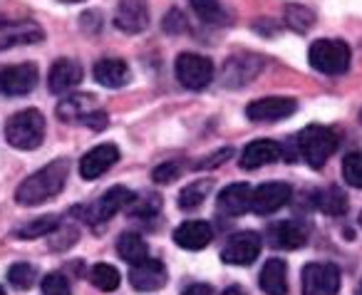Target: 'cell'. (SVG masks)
<instances>
[{"instance_id": "1f68e13d", "label": "cell", "mask_w": 362, "mask_h": 295, "mask_svg": "<svg viewBox=\"0 0 362 295\" xmlns=\"http://www.w3.org/2000/svg\"><path fill=\"white\" fill-rule=\"evenodd\" d=\"M35 278H37V270H35V265H30V263H16L8 270V280H11V285L18 290L33 288Z\"/></svg>"}, {"instance_id": "ac0fdd59", "label": "cell", "mask_w": 362, "mask_h": 295, "mask_svg": "<svg viewBox=\"0 0 362 295\" xmlns=\"http://www.w3.org/2000/svg\"><path fill=\"white\" fill-rule=\"evenodd\" d=\"M214 231L206 221H184L174 231V243L184 250H202L211 243Z\"/></svg>"}, {"instance_id": "52a82bcc", "label": "cell", "mask_w": 362, "mask_h": 295, "mask_svg": "<svg viewBox=\"0 0 362 295\" xmlns=\"http://www.w3.org/2000/svg\"><path fill=\"white\" fill-rule=\"evenodd\" d=\"M303 295H337L340 270L332 263H308L303 268Z\"/></svg>"}, {"instance_id": "e575fe53", "label": "cell", "mask_w": 362, "mask_h": 295, "mask_svg": "<svg viewBox=\"0 0 362 295\" xmlns=\"http://www.w3.org/2000/svg\"><path fill=\"white\" fill-rule=\"evenodd\" d=\"M42 295H70V283L62 273H47L40 283Z\"/></svg>"}, {"instance_id": "cb8c5ba5", "label": "cell", "mask_w": 362, "mask_h": 295, "mask_svg": "<svg viewBox=\"0 0 362 295\" xmlns=\"http://www.w3.org/2000/svg\"><path fill=\"white\" fill-rule=\"evenodd\" d=\"M97 107L92 105L90 95H72L57 105V117L62 122H85L90 112H95Z\"/></svg>"}, {"instance_id": "9a60e30c", "label": "cell", "mask_w": 362, "mask_h": 295, "mask_svg": "<svg viewBox=\"0 0 362 295\" xmlns=\"http://www.w3.org/2000/svg\"><path fill=\"white\" fill-rule=\"evenodd\" d=\"M149 25V8L144 0H122L115 13V28L127 35H136V33L146 30Z\"/></svg>"}, {"instance_id": "e0dca14e", "label": "cell", "mask_w": 362, "mask_h": 295, "mask_svg": "<svg viewBox=\"0 0 362 295\" xmlns=\"http://www.w3.org/2000/svg\"><path fill=\"white\" fill-rule=\"evenodd\" d=\"M85 77V67L77 60H57L50 67V75H47V87L55 95H65L72 87H77Z\"/></svg>"}, {"instance_id": "836d02e7", "label": "cell", "mask_w": 362, "mask_h": 295, "mask_svg": "<svg viewBox=\"0 0 362 295\" xmlns=\"http://www.w3.org/2000/svg\"><path fill=\"white\" fill-rule=\"evenodd\" d=\"M181 171H184V164L176 161V159H171V161H164L161 166H156L154 174H151V179H154L156 184H174V181L181 176Z\"/></svg>"}, {"instance_id": "7bdbcfd3", "label": "cell", "mask_w": 362, "mask_h": 295, "mask_svg": "<svg viewBox=\"0 0 362 295\" xmlns=\"http://www.w3.org/2000/svg\"><path fill=\"white\" fill-rule=\"evenodd\" d=\"M60 3H80V0H60Z\"/></svg>"}, {"instance_id": "f35d334b", "label": "cell", "mask_w": 362, "mask_h": 295, "mask_svg": "<svg viewBox=\"0 0 362 295\" xmlns=\"http://www.w3.org/2000/svg\"><path fill=\"white\" fill-rule=\"evenodd\" d=\"M82 125H87L90 129H105L107 127V112L105 110H95L87 115V120L82 122Z\"/></svg>"}, {"instance_id": "ab89813d", "label": "cell", "mask_w": 362, "mask_h": 295, "mask_svg": "<svg viewBox=\"0 0 362 295\" xmlns=\"http://www.w3.org/2000/svg\"><path fill=\"white\" fill-rule=\"evenodd\" d=\"M181 295H214V288L206 283H194V285H189Z\"/></svg>"}, {"instance_id": "7c38bea8", "label": "cell", "mask_w": 362, "mask_h": 295, "mask_svg": "<svg viewBox=\"0 0 362 295\" xmlns=\"http://www.w3.org/2000/svg\"><path fill=\"white\" fill-rule=\"evenodd\" d=\"M263 70V60L258 55H233L226 60L221 72V80L226 87H243L251 80H256L258 72Z\"/></svg>"}, {"instance_id": "d6986e66", "label": "cell", "mask_w": 362, "mask_h": 295, "mask_svg": "<svg viewBox=\"0 0 362 295\" xmlns=\"http://www.w3.org/2000/svg\"><path fill=\"white\" fill-rule=\"evenodd\" d=\"M283 156V146L278 141L271 139H256L243 149L241 154V166L243 169H258V166L276 164Z\"/></svg>"}, {"instance_id": "74e56055", "label": "cell", "mask_w": 362, "mask_h": 295, "mask_svg": "<svg viewBox=\"0 0 362 295\" xmlns=\"http://www.w3.org/2000/svg\"><path fill=\"white\" fill-rule=\"evenodd\" d=\"M228 156H233V149L231 146H226V149H218V151H214L209 159H204V161H199L197 164V169L202 171V169H214V166H221L223 161L228 159Z\"/></svg>"}, {"instance_id": "484cf974", "label": "cell", "mask_w": 362, "mask_h": 295, "mask_svg": "<svg viewBox=\"0 0 362 295\" xmlns=\"http://www.w3.org/2000/svg\"><path fill=\"white\" fill-rule=\"evenodd\" d=\"M192 3V11L202 18L206 25H226L228 16L223 11V6L218 0H189Z\"/></svg>"}, {"instance_id": "2e32d148", "label": "cell", "mask_w": 362, "mask_h": 295, "mask_svg": "<svg viewBox=\"0 0 362 295\" xmlns=\"http://www.w3.org/2000/svg\"><path fill=\"white\" fill-rule=\"evenodd\" d=\"M119 159V149L115 144H100L95 149H90L85 156L80 159V176L85 181H95L100 179L105 171H110L112 166Z\"/></svg>"}, {"instance_id": "5bb4252c", "label": "cell", "mask_w": 362, "mask_h": 295, "mask_svg": "<svg viewBox=\"0 0 362 295\" xmlns=\"http://www.w3.org/2000/svg\"><path fill=\"white\" fill-rule=\"evenodd\" d=\"M129 283L139 293H154V290L166 285V268L161 260L156 258H144L139 263L132 265L129 270Z\"/></svg>"}, {"instance_id": "6da1fadb", "label": "cell", "mask_w": 362, "mask_h": 295, "mask_svg": "<svg viewBox=\"0 0 362 295\" xmlns=\"http://www.w3.org/2000/svg\"><path fill=\"white\" fill-rule=\"evenodd\" d=\"M67 174H70V164L67 159H55L33 176H28L16 191V201L21 206H37L42 201H50L65 189Z\"/></svg>"}, {"instance_id": "f1b7e54d", "label": "cell", "mask_w": 362, "mask_h": 295, "mask_svg": "<svg viewBox=\"0 0 362 295\" xmlns=\"http://www.w3.org/2000/svg\"><path fill=\"white\" fill-rule=\"evenodd\" d=\"M211 186H214L211 179H199V181H194V184L184 186V191L179 194V206L187 211L202 206L204 199L209 196V191H211Z\"/></svg>"}, {"instance_id": "30bf717a", "label": "cell", "mask_w": 362, "mask_h": 295, "mask_svg": "<svg viewBox=\"0 0 362 295\" xmlns=\"http://www.w3.org/2000/svg\"><path fill=\"white\" fill-rule=\"evenodd\" d=\"M261 253V236L256 231H243L228 238L221 250V260L228 265H251Z\"/></svg>"}, {"instance_id": "7402d4cb", "label": "cell", "mask_w": 362, "mask_h": 295, "mask_svg": "<svg viewBox=\"0 0 362 295\" xmlns=\"http://www.w3.org/2000/svg\"><path fill=\"white\" fill-rule=\"evenodd\" d=\"M288 265L283 258H268L261 270V290L266 295H286L288 293Z\"/></svg>"}, {"instance_id": "d590c367", "label": "cell", "mask_w": 362, "mask_h": 295, "mask_svg": "<svg viewBox=\"0 0 362 295\" xmlns=\"http://www.w3.org/2000/svg\"><path fill=\"white\" fill-rule=\"evenodd\" d=\"M159 209H161L159 196L151 194L141 201H134V206H132V219H154V216L159 214Z\"/></svg>"}, {"instance_id": "83f0119b", "label": "cell", "mask_w": 362, "mask_h": 295, "mask_svg": "<svg viewBox=\"0 0 362 295\" xmlns=\"http://www.w3.org/2000/svg\"><path fill=\"white\" fill-rule=\"evenodd\" d=\"M315 204H317V209L325 211V214L342 216L347 211V196L342 194V189H337V186H330V189H325V191H317V194H315Z\"/></svg>"}, {"instance_id": "b9f144b4", "label": "cell", "mask_w": 362, "mask_h": 295, "mask_svg": "<svg viewBox=\"0 0 362 295\" xmlns=\"http://www.w3.org/2000/svg\"><path fill=\"white\" fill-rule=\"evenodd\" d=\"M355 295H362V280H360V283L355 285Z\"/></svg>"}, {"instance_id": "7a4b0ae2", "label": "cell", "mask_w": 362, "mask_h": 295, "mask_svg": "<svg viewBox=\"0 0 362 295\" xmlns=\"http://www.w3.org/2000/svg\"><path fill=\"white\" fill-rule=\"evenodd\" d=\"M296 146H298V156L305 159L308 166H313V169H322L325 161L335 154L337 134L332 129H327V127L310 125L298 134Z\"/></svg>"}, {"instance_id": "4dcf8cb0", "label": "cell", "mask_w": 362, "mask_h": 295, "mask_svg": "<svg viewBox=\"0 0 362 295\" xmlns=\"http://www.w3.org/2000/svg\"><path fill=\"white\" fill-rule=\"evenodd\" d=\"M286 25L293 28L296 33H308L313 25H315V13L310 8H303V6H286Z\"/></svg>"}, {"instance_id": "603a6c76", "label": "cell", "mask_w": 362, "mask_h": 295, "mask_svg": "<svg viewBox=\"0 0 362 295\" xmlns=\"http://www.w3.org/2000/svg\"><path fill=\"white\" fill-rule=\"evenodd\" d=\"M95 80L100 82L102 87H110V90L124 87L127 80H129V67H127L124 60L105 57V60H100L95 65Z\"/></svg>"}, {"instance_id": "5b68a950", "label": "cell", "mask_w": 362, "mask_h": 295, "mask_svg": "<svg viewBox=\"0 0 362 295\" xmlns=\"http://www.w3.org/2000/svg\"><path fill=\"white\" fill-rule=\"evenodd\" d=\"M129 204H134V194L124 186H112L95 204L85 206V209H75L72 214H80V221H85V224H105Z\"/></svg>"}, {"instance_id": "ba28073f", "label": "cell", "mask_w": 362, "mask_h": 295, "mask_svg": "<svg viewBox=\"0 0 362 295\" xmlns=\"http://www.w3.org/2000/svg\"><path fill=\"white\" fill-rule=\"evenodd\" d=\"M40 72L33 62H23V65H11L0 70V95L8 97H23L30 95L37 87Z\"/></svg>"}, {"instance_id": "ffe728a7", "label": "cell", "mask_w": 362, "mask_h": 295, "mask_svg": "<svg viewBox=\"0 0 362 295\" xmlns=\"http://www.w3.org/2000/svg\"><path fill=\"white\" fill-rule=\"evenodd\" d=\"M268 243L283 250L300 248L305 245V229L298 221H278L268 229Z\"/></svg>"}, {"instance_id": "3957f363", "label": "cell", "mask_w": 362, "mask_h": 295, "mask_svg": "<svg viewBox=\"0 0 362 295\" xmlns=\"http://www.w3.org/2000/svg\"><path fill=\"white\" fill-rule=\"evenodd\" d=\"M6 139L11 146L33 151L45 139V117L37 110H23L13 115L6 125Z\"/></svg>"}, {"instance_id": "8fae6325", "label": "cell", "mask_w": 362, "mask_h": 295, "mask_svg": "<svg viewBox=\"0 0 362 295\" xmlns=\"http://www.w3.org/2000/svg\"><path fill=\"white\" fill-rule=\"evenodd\" d=\"M291 186L281 184V181H268V184H261L251 196V211L258 216H268L276 214L278 209L291 201Z\"/></svg>"}, {"instance_id": "44dd1931", "label": "cell", "mask_w": 362, "mask_h": 295, "mask_svg": "<svg viewBox=\"0 0 362 295\" xmlns=\"http://www.w3.org/2000/svg\"><path fill=\"white\" fill-rule=\"evenodd\" d=\"M251 196L253 191L248 184H231L218 194L216 209L223 216H241L251 209Z\"/></svg>"}, {"instance_id": "d6a6232c", "label": "cell", "mask_w": 362, "mask_h": 295, "mask_svg": "<svg viewBox=\"0 0 362 295\" xmlns=\"http://www.w3.org/2000/svg\"><path fill=\"white\" fill-rule=\"evenodd\" d=\"M342 179L352 189H362V151H350L342 159Z\"/></svg>"}, {"instance_id": "f6af8a7d", "label": "cell", "mask_w": 362, "mask_h": 295, "mask_svg": "<svg viewBox=\"0 0 362 295\" xmlns=\"http://www.w3.org/2000/svg\"><path fill=\"white\" fill-rule=\"evenodd\" d=\"M360 122H362V112H360Z\"/></svg>"}, {"instance_id": "60d3db41", "label": "cell", "mask_w": 362, "mask_h": 295, "mask_svg": "<svg viewBox=\"0 0 362 295\" xmlns=\"http://www.w3.org/2000/svg\"><path fill=\"white\" fill-rule=\"evenodd\" d=\"M223 295H248V293L243 288H238V285H231V288L223 290Z\"/></svg>"}, {"instance_id": "4fadbf2b", "label": "cell", "mask_w": 362, "mask_h": 295, "mask_svg": "<svg viewBox=\"0 0 362 295\" xmlns=\"http://www.w3.org/2000/svg\"><path fill=\"white\" fill-rule=\"evenodd\" d=\"M298 110L296 100L291 97H263V100H253L246 107V115L251 122H281L291 117Z\"/></svg>"}, {"instance_id": "bcb514c9", "label": "cell", "mask_w": 362, "mask_h": 295, "mask_svg": "<svg viewBox=\"0 0 362 295\" xmlns=\"http://www.w3.org/2000/svg\"><path fill=\"white\" fill-rule=\"evenodd\" d=\"M360 224H362V216H360Z\"/></svg>"}, {"instance_id": "f546056e", "label": "cell", "mask_w": 362, "mask_h": 295, "mask_svg": "<svg viewBox=\"0 0 362 295\" xmlns=\"http://www.w3.org/2000/svg\"><path fill=\"white\" fill-rule=\"evenodd\" d=\"M60 229V219L57 216H40L35 221H28L25 226L16 231L18 238H42V236H50L52 231Z\"/></svg>"}, {"instance_id": "8d00e7d4", "label": "cell", "mask_w": 362, "mask_h": 295, "mask_svg": "<svg viewBox=\"0 0 362 295\" xmlns=\"http://www.w3.org/2000/svg\"><path fill=\"white\" fill-rule=\"evenodd\" d=\"M164 30L176 35V33H187V18L181 16L179 11H171L169 16L164 18Z\"/></svg>"}, {"instance_id": "d4e9b609", "label": "cell", "mask_w": 362, "mask_h": 295, "mask_svg": "<svg viewBox=\"0 0 362 295\" xmlns=\"http://www.w3.org/2000/svg\"><path fill=\"white\" fill-rule=\"evenodd\" d=\"M117 253L127 260V263H139V260L149 258V245L139 233H122L117 241Z\"/></svg>"}, {"instance_id": "8992f818", "label": "cell", "mask_w": 362, "mask_h": 295, "mask_svg": "<svg viewBox=\"0 0 362 295\" xmlns=\"http://www.w3.org/2000/svg\"><path fill=\"white\" fill-rule=\"evenodd\" d=\"M174 72H176V80L187 87V90L199 92L211 85L214 62L204 55H197V52H181V55L176 57Z\"/></svg>"}, {"instance_id": "4316f807", "label": "cell", "mask_w": 362, "mask_h": 295, "mask_svg": "<svg viewBox=\"0 0 362 295\" xmlns=\"http://www.w3.org/2000/svg\"><path fill=\"white\" fill-rule=\"evenodd\" d=\"M90 280H92V285H95L97 290H102V293H112V290L119 288L122 275H119V270H117L115 265L97 263L95 268L90 270Z\"/></svg>"}, {"instance_id": "277c9868", "label": "cell", "mask_w": 362, "mask_h": 295, "mask_svg": "<svg viewBox=\"0 0 362 295\" xmlns=\"http://www.w3.org/2000/svg\"><path fill=\"white\" fill-rule=\"evenodd\" d=\"M308 60L322 75H342L350 67V47L342 40H317L310 45V52H308Z\"/></svg>"}, {"instance_id": "9c48e42d", "label": "cell", "mask_w": 362, "mask_h": 295, "mask_svg": "<svg viewBox=\"0 0 362 295\" xmlns=\"http://www.w3.org/2000/svg\"><path fill=\"white\" fill-rule=\"evenodd\" d=\"M45 37L35 21H13L0 16V50H11L18 45H35Z\"/></svg>"}, {"instance_id": "ee69618b", "label": "cell", "mask_w": 362, "mask_h": 295, "mask_svg": "<svg viewBox=\"0 0 362 295\" xmlns=\"http://www.w3.org/2000/svg\"><path fill=\"white\" fill-rule=\"evenodd\" d=\"M0 295H6V290H3V288H0Z\"/></svg>"}]
</instances>
